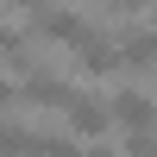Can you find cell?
<instances>
[{"mask_svg": "<svg viewBox=\"0 0 157 157\" xmlns=\"http://www.w3.org/2000/svg\"><path fill=\"white\" fill-rule=\"evenodd\" d=\"M32 25H38L44 38H57L63 50H75V44H82L88 32H94V25H82L75 13H63V6H38V13H32Z\"/></svg>", "mask_w": 157, "mask_h": 157, "instance_id": "cell-1", "label": "cell"}, {"mask_svg": "<svg viewBox=\"0 0 157 157\" xmlns=\"http://www.w3.org/2000/svg\"><path fill=\"white\" fill-rule=\"evenodd\" d=\"M107 107H113V126H126V132H145V126H157V101H151V94H138V88H120Z\"/></svg>", "mask_w": 157, "mask_h": 157, "instance_id": "cell-2", "label": "cell"}, {"mask_svg": "<svg viewBox=\"0 0 157 157\" xmlns=\"http://www.w3.org/2000/svg\"><path fill=\"white\" fill-rule=\"evenodd\" d=\"M69 57H75V69H82V75H113V69H120V44H107L101 32H88Z\"/></svg>", "mask_w": 157, "mask_h": 157, "instance_id": "cell-3", "label": "cell"}, {"mask_svg": "<svg viewBox=\"0 0 157 157\" xmlns=\"http://www.w3.org/2000/svg\"><path fill=\"white\" fill-rule=\"evenodd\" d=\"M63 120H69V132H82V138H101V132L113 126V107H101V101L75 94L69 107H63Z\"/></svg>", "mask_w": 157, "mask_h": 157, "instance_id": "cell-4", "label": "cell"}, {"mask_svg": "<svg viewBox=\"0 0 157 157\" xmlns=\"http://www.w3.org/2000/svg\"><path fill=\"white\" fill-rule=\"evenodd\" d=\"M25 101H32V107H69L75 88L63 82V75H50V69H32L25 75Z\"/></svg>", "mask_w": 157, "mask_h": 157, "instance_id": "cell-5", "label": "cell"}, {"mask_svg": "<svg viewBox=\"0 0 157 157\" xmlns=\"http://www.w3.org/2000/svg\"><path fill=\"white\" fill-rule=\"evenodd\" d=\"M120 63L126 69H151L157 63V32H120Z\"/></svg>", "mask_w": 157, "mask_h": 157, "instance_id": "cell-6", "label": "cell"}, {"mask_svg": "<svg viewBox=\"0 0 157 157\" xmlns=\"http://www.w3.org/2000/svg\"><path fill=\"white\" fill-rule=\"evenodd\" d=\"M0 63L6 69H25V32L19 25H0Z\"/></svg>", "mask_w": 157, "mask_h": 157, "instance_id": "cell-7", "label": "cell"}, {"mask_svg": "<svg viewBox=\"0 0 157 157\" xmlns=\"http://www.w3.org/2000/svg\"><path fill=\"white\" fill-rule=\"evenodd\" d=\"M126 157H157V126H145V132H126Z\"/></svg>", "mask_w": 157, "mask_h": 157, "instance_id": "cell-8", "label": "cell"}, {"mask_svg": "<svg viewBox=\"0 0 157 157\" xmlns=\"http://www.w3.org/2000/svg\"><path fill=\"white\" fill-rule=\"evenodd\" d=\"M145 0H107V13H138Z\"/></svg>", "mask_w": 157, "mask_h": 157, "instance_id": "cell-9", "label": "cell"}, {"mask_svg": "<svg viewBox=\"0 0 157 157\" xmlns=\"http://www.w3.org/2000/svg\"><path fill=\"white\" fill-rule=\"evenodd\" d=\"M82 157H113V151H107V145H88V151H82Z\"/></svg>", "mask_w": 157, "mask_h": 157, "instance_id": "cell-10", "label": "cell"}, {"mask_svg": "<svg viewBox=\"0 0 157 157\" xmlns=\"http://www.w3.org/2000/svg\"><path fill=\"white\" fill-rule=\"evenodd\" d=\"M6 101H13V88H6V75H0V107H6Z\"/></svg>", "mask_w": 157, "mask_h": 157, "instance_id": "cell-11", "label": "cell"}]
</instances>
